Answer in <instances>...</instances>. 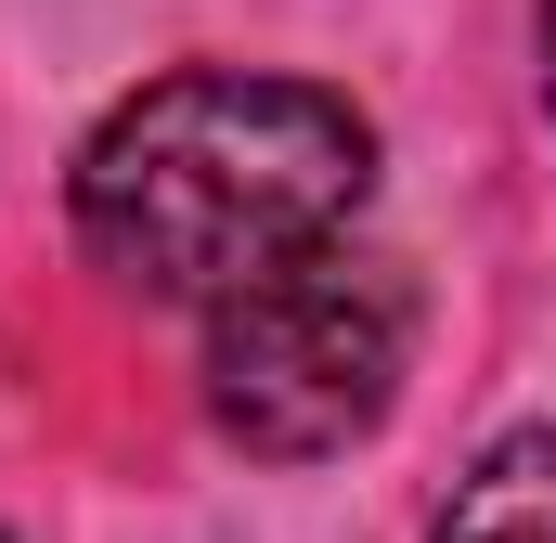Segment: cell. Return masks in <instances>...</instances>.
I'll list each match as a JSON object with an SVG mask.
<instances>
[{"instance_id": "obj_1", "label": "cell", "mask_w": 556, "mask_h": 543, "mask_svg": "<svg viewBox=\"0 0 556 543\" xmlns=\"http://www.w3.org/2000/svg\"><path fill=\"white\" fill-rule=\"evenodd\" d=\"M363 194H376V117L324 78H273V65L142 78L78 142V181H65L78 247L117 285L194 298V311L337 247L363 220Z\"/></svg>"}, {"instance_id": "obj_2", "label": "cell", "mask_w": 556, "mask_h": 543, "mask_svg": "<svg viewBox=\"0 0 556 543\" xmlns=\"http://www.w3.org/2000/svg\"><path fill=\"white\" fill-rule=\"evenodd\" d=\"M415 363V285L376 247H311V260L260 272L207 311V414L220 440L273 453V466H324L350 440H376Z\"/></svg>"}, {"instance_id": "obj_3", "label": "cell", "mask_w": 556, "mask_h": 543, "mask_svg": "<svg viewBox=\"0 0 556 543\" xmlns=\"http://www.w3.org/2000/svg\"><path fill=\"white\" fill-rule=\"evenodd\" d=\"M427 543H556V427H505L453 479V505L427 518Z\"/></svg>"}, {"instance_id": "obj_4", "label": "cell", "mask_w": 556, "mask_h": 543, "mask_svg": "<svg viewBox=\"0 0 556 543\" xmlns=\"http://www.w3.org/2000/svg\"><path fill=\"white\" fill-rule=\"evenodd\" d=\"M544 104H556V0H544Z\"/></svg>"}]
</instances>
